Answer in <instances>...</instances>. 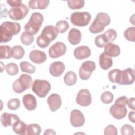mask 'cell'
Segmentation results:
<instances>
[{"label": "cell", "instance_id": "33", "mask_svg": "<svg viewBox=\"0 0 135 135\" xmlns=\"http://www.w3.org/2000/svg\"><path fill=\"white\" fill-rule=\"evenodd\" d=\"M83 0H71L68 1V5L71 9H79L82 8L84 5Z\"/></svg>", "mask_w": 135, "mask_h": 135}, {"label": "cell", "instance_id": "17", "mask_svg": "<svg viewBox=\"0 0 135 135\" xmlns=\"http://www.w3.org/2000/svg\"><path fill=\"white\" fill-rule=\"evenodd\" d=\"M65 70V65L62 62L56 61L52 63L49 68L50 74L54 77H59Z\"/></svg>", "mask_w": 135, "mask_h": 135}, {"label": "cell", "instance_id": "28", "mask_svg": "<svg viewBox=\"0 0 135 135\" xmlns=\"http://www.w3.org/2000/svg\"><path fill=\"white\" fill-rule=\"evenodd\" d=\"M24 48L20 45H15L12 49V57L15 59H22L24 56Z\"/></svg>", "mask_w": 135, "mask_h": 135}, {"label": "cell", "instance_id": "8", "mask_svg": "<svg viewBox=\"0 0 135 135\" xmlns=\"http://www.w3.org/2000/svg\"><path fill=\"white\" fill-rule=\"evenodd\" d=\"M96 65L94 62L86 61L84 62L80 68L79 74L80 78L83 80H88L93 71L95 69Z\"/></svg>", "mask_w": 135, "mask_h": 135}, {"label": "cell", "instance_id": "36", "mask_svg": "<svg viewBox=\"0 0 135 135\" xmlns=\"http://www.w3.org/2000/svg\"><path fill=\"white\" fill-rule=\"evenodd\" d=\"M69 24L65 20H61L56 23V27L60 33H65L69 28Z\"/></svg>", "mask_w": 135, "mask_h": 135}, {"label": "cell", "instance_id": "30", "mask_svg": "<svg viewBox=\"0 0 135 135\" xmlns=\"http://www.w3.org/2000/svg\"><path fill=\"white\" fill-rule=\"evenodd\" d=\"M20 66L23 72H26L33 74L35 72L36 68L33 65L30 64L27 61H23L20 63Z\"/></svg>", "mask_w": 135, "mask_h": 135}, {"label": "cell", "instance_id": "21", "mask_svg": "<svg viewBox=\"0 0 135 135\" xmlns=\"http://www.w3.org/2000/svg\"><path fill=\"white\" fill-rule=\"evenodd\" d=\"M104 47V52L109 57H117L120 54L119 46L112 43H108Z\"/></svg>", "mask_w": 135, "mask_h": 135}, {"label": "cell", "instance_id": "1", "mask_svg": "<svg viewBox=\"0 0 135 135\" xmlns=\"http://www.w3.org/2000/svg\"><path fill=\"white\" fill-rule=\"evenodd\" d=\"M21 31V25L16 22L6 21L2 23L0 26L1 43H7L10 41L13 35L18 34Z\"/></svg>", "mask_w": 135, "mask_h": 135}, {"label": "cell", "instance_id": "39", "mask_svg": "<svg viewBox=\"0 0 135 135\" xmlns=\"http://www.w3.org/2000/svg\"><path fill=\"white\" fill-rule=\"evenodd\" d=\"M94 42L96 46L99 48L103 47L105 44L108 43L103 34L96 36L94 40Z\"/></svg>", "mask_w": 135, "mask_h": 135}, {"label": "cell", "instance_id": "25", "mask_svg": "<svg viewBox=\"0 0 135 135\" xmlns=\"http://www.w3.org/2000/svg\"><path fill=\"white\" fill-rule=\"evenodd\" d=\"M27 125L23 121L19 120L16 122L13 126L12 129L14 132L17 134H26Z\"/></svg>", "mask_w": 135, "mask_h": 135}, {"label": "cell", "instance_id": "42", "mask_svg": "<svg viewBox=\"0 0 135 135\" xmlns=\"http://www.w3.org/2000/svg\"><path fill=\"white\" fill-rule=\"evenodd\" d=\"M117 133H118V132H117V129L116 127L112 124H110L107 126L104 129V134L105 135H108V134L117 135Z\"/></svg>", "mask_w": 135, "mask_h": 135}, {"label": "cell", "instance_id": "19", "mask_svg": "<svg viewBox=\"0 0 135 135\" xmlns=\"http://www.w3.org/2000/svg\"><path fill=\"white\" fill-rule=\"evenodd\" d=\"M29 58L30 60L36 64H42L46 60V55L45 52L34 50L32 51L29 54Z\"/></svg>", "mask_w": 135, "mask_h": 135}, {"label": "cell", "instance_id": "10", "mask_svg": "<svg viewBox=\"0 0 135 135\" xmlns=\"http://www.w3.org/2000/svg\"><path fill=\"white\" fill-rule=\"evenodd\" d=\"M66 52L65 44L61 42H57L53 44L49 49V54L51 58H57L63 55Z\"/></svg>", "mask_w": 135, "mask_h": 135}, {"label": "cell", "instance_id": "18", "mask_svg": "<svg viewBox=\"0 0 135 135\" xmlns=\"http://www.w3.org/2000/svg\"><path fill=\"white\" fill-rule=\"evenodd\" d=\"M91 50L87 46H80L75 48L73 51L74 57L78 60L87 59L91 55Z\"/></svg>", "mask_w": 135, "mask_h": 135}, {"label": "cell", "instance_id": "7", "mask_svg": "<svg viewBox=\"0 0 135 135\" xmlns=\"http://www.w3.org/2000/svg\"><path fill=\"white\" fill-rule=\"evenodd\" d=\"M91 15L87 12H75L71 14L70 20L72 24L76 26H85L90 22Z\"/></svg>", "mask_w": 135, "mask_h": 135}, {"label": "cell", "instance_id": "4", "mask_svg": "<svg viewBox=\"0 0 135 135\" xmlns=\"http://www.w3.org/2000/svg\"><path fill=\"white\" fill-rule=\"evenodd\" d=\"M43 16L39 12H34L31 15L28 22L24 26V30L32 35L36 34L43 22Z\"/></svg>", "mask_w": 135, "mask_h": 135}, {"label": "cell", "instance_id": "43", "mask_svg": "<svg viewBox=\"0 0 135 135\" xmlns=\"http://www.w3.org/2000/svg\"><path fill=\"white\" fill-rule=\"evenodd\" d=\"M127 101H128V98H127V97L122 96L117 99L114 103H117V104H119L126 106L127 105Z\"/></svg>", "mask_w": 135, "mask_h": 135}, {"label": "cell", "instance_id": "31", "mask_svg": "<svg viewBox=\"0 0 135 135\" xmlns=\"http://www.w3.org/2000/svg\"><path fill=\"white\" fill-rule=\"evenodd\" d=\"M41 132L40 126L36 123H33L27 125L26 134L39 135Z\"/></svg>", "mask_w": 135, "mask_h": 135}, {"label": "cell", "instance_id": "23", "mask_svg": "<svg viewBox=\"0 0 135 135\" xmlns=\"http://www.w3.org/2000/svg\"><path fill=\"white\" fill-rule=\"evenodd\" d=\"M113 64L112 59L111 57L108 56L104 52L102 53L99 56V65L100 68L107 70L110 69Z\"/></svg>", "mask_w": 135, "mask_h": 135}, {"label": "cell", "instance_id": "6", "mask_svg": "<svg viewBox=\"0 0 135 135\" xmlns=\"http://www.w3.org/2000/svg\"><path fill=\"white\" fill-rule=\"evenodd\" d=\"M51 86L49 82L45 80L36 79L32 84V90L40 98L45 97L51 90Z\"/></svg>", "mask_w": 135, "mask_h": 135}, {"label": "cell", "instance_id": "38", "mask_svg": "<svg viewBox=\"0 0 135 135\" xmlns=\"http://www.w3.org/2000/svg\"><path fill=\"white\" fill-rule=\"evenodd\" d=\"M113 100V95L110 91H105L101 95V101L105 104H109Z\"/></svg>", "mask_w": 135, "mask_h": 135}, {"label": "cell", "instance_id": "2", "mask_svg": "<svg viewBox=\"0 0 135 135\" xmlns=\"http://www.w3.org/2000/svg\"><path fill=\"white\" fill-rule=\"evenodd\" d=\"M58 31L56 27L53 25L45 26L41 34L36 39V44L41 48L47 47L50 43L58 36Z\"/></svg>", "mask_w": 135, "mask_h": 135}, {"label": "cell", "instance_id": "5", "mask_svg": "<svg viewBox=\"0 0 135 135\" xmlns=\"http://www.w3.org/2000/svg\"><path fill=\"white\" fill-rule=\"evenodd\" d=\"M32 82V78L30 75L22 74L13 83V89L17 93H22L31 86Z\"/></svg>", "mask_w": 135, "mask_h": 135}, {"label": "cell", "instance_id": "15", "mask_svg": "<svg viewBox=\"0 0 135 135\" xmlns=\"http://www.w3.org/2000/svg\"><path fill=\"white\" fill-rule=\"evenodd\" d=\"M20 118L16 114L4 112L1 117V122L2 125L4 127L13 126L16 122L18 121Z\"/></svg>", "mask_w": 135, "mask_h": 135}, {"label": "cell", "instance_id": "37", "mask_svg": "<svg viewBox=\"0 0 135 135\" xmlns=\"http://www.w3.org/2000/svg\"><path fill=\"white\" fill-rule=\"evenodd\" d=\"M108 42H111L114 41L117 36V33L115 30L112 28L108 30L103 34Z\"/></svg>", "mask_w": 135, "mask_h": 135}, {"label": "cell", "instance_id": "45", "mask_svg": "<svg viewBox=\"0 0 135 135\" xmlns=\"http://www.w3.org/2000/svg\"><path fill=\"white\" fill-rule=\"evenodd\" d=\"M134 101L135 99L134 98H131L129 99H128L127 103V104L129 107V108L133 110H134Z\"/></svg>", "mask_w": 135, "mask_h": 135}, {"label": "cell", "instance_id": "29", "mask_svg": "<svg viewBox=\"0 0 135 135\" xmlns=\"http://www.w3.org/2000/svg\"><path fill=\"white\" fill-rule=\"evenodd\" d=\"M1 59H8L12 57V49L8 45L0 46Z\"/></svg>", "mask_w": 135, "mask_h": 135}, {"label": "cell", "instance_id": "34", "mask_svg": "<svg viewBox=\"0 0 135 135\" xmlns=\"http://www.w3.org/2000/svg\"><path fill=\"white\" fill-rule=\"evenodd\" d=\"M124 36L129 41L135 42V27H130L127 28L124 32Z\"/></svg>", "mask_w": 135, "mask_h": 135}, {"label": "cell", "instance_id": "3", "mask_svg": "<svg viewBox=\"0 0 135 135\" xmlns=\"http://www.w3.org/2000/svg\"><path fill=\"white\" fill-rule=\"evenodd\" d=\"M111 23L110 16L103 12H100L97 14L95 18L89 27V31L93 34L100 33L104 30L105 27Z\"/></svg>", "mask_w": 135, "mask_h": 135}, {"label": "cell", "instance_id": "24", "mask_svg": "<svg viewBox=\"0 0 135 135\" xmlns=\"http://www.w3.org/2000/svg\"><path fill=\"white\" fill-rule=\"evenodd\" d=\"M50 3L49 0H32L28 2V7L32 9H45Z\"/></svg>", "mask_w": 135, "mask_h": 135}, {"label": "cell", "instance_id": "46", "mask_svg": "<svg viewBox=\"0 0 135 135\" xmlns=\"http://www.w3.org/2000/svg\"><path fill=\"white\" fill-rule=\"evenodd\" d=\"M134 115H135V112L134 111H130L128 114V118L129 120L132 122L134 123L135 122V118H134Z\"/></svg>", "mask_w": 135, "mask_h": 135}, {"label": "cell", "instance_id": "47", "mask_svg": "<svg viewBox=\"0 0 135 135\" xmlns=\"http://www.w3.org/2000/svg\"><path fill=\"white\" fill-rule=\"evenodd\" d=\"M44 135L46 134H56V132L52 129H47L46 130H45L44 133Z\"/></svg>", "mask_w": 135, "mask_h": 135}, {"label": "cell", "instance_id": "16", "mask_svg": "<svg viewBox=\"0 0 135 135\" xmlns=\"http://www.w3.org/2000/svg\"><path fill=\"white\" fill-rule=\"evenodd\" d=\"M47 102L50 109L52 112L57 111L62 104L61 97L56 93H53L50 95L47 99Z\"/></svg>", "mask_w": 135, "mask_h": 135}, {"label": "cell", "instance_id": "44", "mask_svg": "<svg viewBox=\"0 0 135 135\" xmlns=\"http://www.w3.org/2000/svg\"><path fill=\"white\" fill-rule=\"evenodd\" d=\"M6 3L12 7L19 6L22 4V1L21 0H7Z\"/></svg>", "mask_w": 135, "mask_h": 135}, {"label": "cell", "instance_id": "41", "mask_svg": "<svg viewBox=\"0 0 135 135\" xmlns=\"http://www.w3.org/2000/svg\"><path fill=\"white\" fill-rule=\"evenodd\" d=\"M121 133L123 135H133L134 130L132 126L128 124H126L121 127Z\"/></svg>", "mask_w": 135, "mask_h": 135}, {"label": "cell", "instance_id": "20", "mask_svg": "<svg viewBox=\"0 0 135 135\" xmlns=\"http://www.w3.org/2000/svg\"><path fill=\"white\" fill-rule=\"evenodd\" d=\"M23 103L24 107L28 111H33L37 107L36 99L31 94H27L23 96Z\"/></svg>", "mask_w": 135, "mask_h": 135}, {"label": "cell", "instance_id": "9", "mask_svg": "<svg viewBox=\"0 0 135 135\" xmlns=\"http://www.w3.org/2000/svg\"><path fill=\"white\" fill-rule=\"evenodd\" d=\"M29 12L27 7L22 4L21 5L17 7H12L8 12L9 17L15 21H18L23 19Z\"/></svg>", "mask_w": 135, "mask_h": 135}, {"label": "cell", "instance_id": "27", "mask_svg": "<svg viewBox=\"0 0 135 135\" xmlns=\"http://www.w3.org/2000/svg\"><path fill=\"white\" fill-rule=\"evenodd\" d=\"M64 83L68 86H72L75 84L77 81L76 74L73 71H69L65 73L63 78Z\"/></svg>", "mask_w": 135, "mask_h": 135}, {"label": "cell", "instance_id": "12", "mask_svg": "<svg viewBox=\"0 0 135 135\" xmlns=\"http://www.w3.org/2000/svg\"><path fill=\"white\" fill-rule=\"evenodd\" d=\"M70 123L74 127L83 126L85 123V118L83 113L77 109L72 110L70 114Z\"/></svg>", "mask_w": 135, "mask_h": 135}, {"label": "cell", "instance_id": "11", "mask_svg": "<svg viewBox=\"0 0 135 135\" xmlns=\"http://www.w3.org/2000/svg\"><path fill=\"white\" fill-rule=\"evenodd\" d=\"M76 103L82 107H88L92 102V97L90 91L86 89L80 90L76 98Z\"/></svg>", "mask_w": 135, "mask_h": 135}, {"label": "cell", "instance_id": "22", "mask_svg": "<svg viewBox=\"0 0 135 135\" xmlns=\"http://www.w3.org/2000/svg\"><path fill=\"white\" fill-rule=\"evenodd\" d=\"M69 42L72 45H76L81 41L82 35L81 32L77 28H71L68 34Z\"/></svg>", "mask_w": 135, "mask_h": 135}, {"label": "cell", "instance_id": "40", "mask_svg": "<svg viewBox=\"0 0 135 135\" xmlns=\"http://www.w3.org/2000/svg\"><path fill=\"white\" fill-rule=\"evenodd\" d=\"M7 108L11 110H15L19 108L20 106V101L17 98L10 99L7 104Z\"/></svg>", "mask_w": 135, "mask_h": 135}, {"label": "cell", "instance_id": "32", "mask_svg": "<svg viewBox=\"0 0 135 135\" xmlns=\"http://www.w3.org/2000/svg\"><path fill=\"white\" fill-rule=\"evenodd\" d=\"M20 40L23 44L25 45H29L33 42L34 38L33 35L25 31L23 32L21 34Z\"/></svg>", "mask_w": 135, "mask_h": 135}, {"label": "cell", "instance_id": "35", "mask_svg": "<svg viewBox=\"0 0 135 135\" xmlns=\"http://www.w3.org/2000/svg\"><path fill=\"white\" fill-rule=\"evenodd\" d=\"M6 73L9 75H16L19 71L18 66L14 63H9L6 65Z\"/></svg>", "mask_w": 135, "mask_h": 135}, {"label": "cell", "instance_id": "26", "mask_svg": "<svg viewBox=\"0 0 135 135\" xmlns=\"http://www.w3.org/2000/svg\"><path fill=\"white\" fill-rule=\"evenodd\" d=\"M122 70L115 69L111 70L108 73V78L110 82L112 83H116L119 84L121 77Z\"/></svg>", "mask_w": 135, "mask_h": 135}, {"label": "cell", "instance_id": "13", "mask_svg": "<svg viewBox=\"0 0 135 135\" xmlns=\"http://www.w3.org/2000/svg\"><path fill=\"white\" fill-rule=\"evenodd\" d=\"M135 80V73L133 69L127 68L122 71L119 85H131Z\"/></svg>", "mask_w": 135, "mask_h": 135}, {"label": "cell", "instance_id": "14", "mask_svg": "<svg viewBox=\"0 0 135 135\" xmlns=\"http://www.w3.org/2000/svg\"><path fill=\"white\" fill-rule=\"evenodd\" d=\"M110 114L117 120L123 119L127 115V109L126 106L114 103L110 108Z\"/></svg>", "mask_w": 135, "mask_h": 135}]
</instances>
